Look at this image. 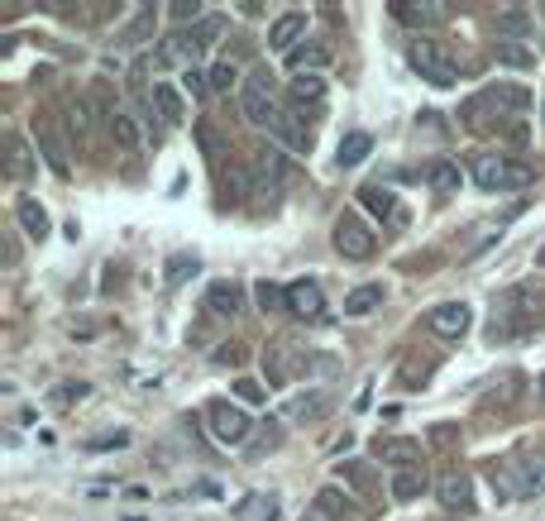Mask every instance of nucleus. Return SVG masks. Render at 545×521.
Listing matches in <instances>:
<instances>
[{
	"instance_id": "nucleus-21",
	"label": "nucleus",
	"mask_w": 545,
	"mask_h": 521,
	"mask_svg": "<svg viewBox=\"0 0 545 521\" xmlns=\"http://www.w3.org/2000/svg\"><path fill=\"white\" fill-rule=\"evenodd\" d=\"M106 130H110V139H115V149L120 153H139V144H144V134H139V125H134V115L130 110H110L106 115Z\"/></svg>"
},
{
	"instance_id": "nucleus-12",
	"label": "nucleus",
	"mask_w": 545,
	"mask_h": 521,
	"mask_svg": "<svg viewBox=\"0 0 545 521\" xmlns=\"http://www.w3.org/2000/svg\"><path fill=\"white\" fill-rule=\"evenodd\" d=\"M287 311H292V316H302V321H316V316L326 311V292H321V283L302 278V283L287 287Z\"/></svg>"
},
{
	"instance_id": "nucleus-20",
	"label": "nucleus",
	"mask_w": 545,
	"mask_h": 521,
	"mask_svg": "<svg viewBox=\"0 0 545 521\" xmlns=\"http://www.w3.org/2000/svg\"><path fill=\"white\" fill-rule=\"evenodd\" d=\"M283 153H273V149H263L254 153V187H259V196H278V187H283Z\"/></svg>"
},
{
	"instance_id": "nucleus-23",
	"label": "nucleus",
	"mask_w": 545,
	"mask_h": 521,
	"mask_svg": "<svg viewBox=\"0 0 545 521\" xmlns=\"http://www.w3.org/2000/svg\"><path fill=\"white\" fill-rule=\"evenodd\" d=\"M220 192L225 201H244V196H254V168H244V163H230V168H220Z\"/></svg>"
},
{
	"instance_id": "nucleus-22",
	"label": "nucleus",
	"mask_w": 545,
	"mask_h": 521,
	"mask_svg": "<svg viewBox=\"0 0 545 521\" xmlns=\"http://www.w3.org/2000/svg\"><path fill=\"white\" fill-rule=\"evenodd\" d=\"M153 110H158V120L163 125H182V115H187V101H182V91L173 82H153Z\"/></svg>"
},
{
	"instance_id": "nucleus-28",
	"label": "nucleus",
	"mask_w": 545,
	"mask_h": 521,
	"mask_svg": "<svg viewBox=\"0 0 545 521\" xmlns=\"http://www.w3.org/2000/svg\"><path fill=\"white\" fill-rule=\"evenodd\" d=\"M192 134H197V149L206 153L211 163H225V158H230V144H225V134H220L211 120H197V130Z\"/></svg>"
},
{
	"instance_id": "nucleus-29",
	"label": "nucleus",
	"mask_w": 545,
	"mask_h": 521,
	"mask_svg": "<svg viewBox=\"0 0 545 521\" xmlns=\"http://www.w3.org/2000/svg\"><path fill=\"white\" fill-rule=\"evenodd\" d=\"M326 412H330L326 392H306V397H292V402H287V416H292V421H321Z\"/></svg>"
},
{
	"instance_id": "nucleus-6",
	"label": "nucleus",
	"mask_w": 545,
	"mask_h": 521,
	"mask_svg": "<svg viewBox=\"0 0 545 521\" xmlns=\"http://www.w3.org/2000/svg\"><path fill=\"white\" fill-rule=\"evenodd\" d=\"M34 144H39V158L48 163V173L53 177H72V153H67V144H63V134H58V125L53 120H34Z\"/></svg>"
},
{
	"instance_id": "nucleus-30",
	"label": "nucleus",
	"mask_w": 545,
	"mask_h": 521,
	"mask_svg": "<svg viewBox=\"0 0 545 521\" xmlns=\"http://www.w3.org/2000/svg\"><path fill=\"white\" fill-rule=\"evenodd\" d=\"M5 153H10V158H5V173L15 177V182H24V177L34 173V158H29V144H24L20 134H10V139H5Z\"/></svg>"
},
{
	"instance_id": "nucleus-17",
	"label": "nucleus",
	"mask_w": 545,
	"mask_h": 521,
	"mask_svg": "<svg viewBox=\"0 0 545 521\" xmlns=\"http://www.w3.org/2000/svg\"><path fill=\"white\" fill-rule=\"evenodd\" d=\"M302 34H306V15L302 10H287V15H278L273 29H268V48H273V53H292Z\"/></svg>"
},
{
	"instance_id": "nucleus-4",
	"label": "nucleus",
	"mask_w": 545,
	"mask_h": 521,
	"mask_svg": "<svg viewBox=\"0 0 545 521\" xmlns=\"http://www.w3.org/2000/svg\"><path fill=\"white\" fill-rule=\"evenodd\" d=\"M330 239H335V249H340L349 263L373 259V249H378L373 230L359 216H354V211H340V216H335V235H330Z\"/></svg>"
},
{
	"instance_id": "nucleus-26",
	"label": "nucleus",
	"mask_w": 545,
	"mask_h": 521,
	"mask_svg": "<svg viewBox=\"0 0 545 521\" xmlns=\"http://www.w3.org/2000/svg\"><path fill=\"white\" fill-rule=\"evenodd\" d=\"M321 101H326V82H321V77H297V82L287 87V106H297V110L311 106L316 110Z\"/></svg>"
},
{
	"instance_id": "nucleus-50",
	"label": "nucleus",
	"mask_w": 545,
	"mask_h": 521,
	"mask_svg": "<svg viewBox=\"0 0 545 521\" xmlns=\"http://www.w3.org/2000/svg\"><path fill=\"white\" fill-rule=\"evenodd\" d=\"M20 263V244H15V235H5V268H15Z\"/></svg>"
},
{
	"instance_id": "nucleus-53",
	"label": "nucleus",
	"mask_w": 545,
	"mask_h": 521,
	"mask_svg": "<svg viewBox=\"0 0 545 521\" xmlns=\"http://www.w3.org/2000/svg\"><path fill=\"white\" fill-rule=\"evenodd\" d=\"M541 397H545V383H541Z\"/></svg>"
},
{
	"instance_id": "nucleus-32",
	"label": "nucleus",
	"mask_w": 545,
	"mask_h": 521,
	"mask_svg": "<svg viewBox=\"0 0 545 521\" xmlns=\"http://www.w3.org/2000/svg\"><path fill=\"white\" fill-rule=\"evenodd\" d=\"M153 24H158V15H153V5H144V10H139V15L125 24V29H115V44L130 48V44H139V39H149Z\"/></svg>"
},
{
	"instance_id": "nucleus-46",
	"label": "nucleus",
	"mask_w": 545,
	"mask_h": 521,
	"mask_svg": "<svg viewBox=\"0 0 545 521\" xmlns=\"http://www.w3.org/2000/svg\"><path fill=\"white\" fill-rule=\"evenodd\" d=\"M278 445H283V431H278V426H273V431H263L259 440H254V445H249V450H254V455H268V450H278Z\"/></svg>"
},
{
	"instance_id": "nucleus-11",
	"label": "nucleus",
	"mask_w": 545,
	"mask_h": 521,
	"mask_svg": "<svg viewBox=\"0 0 545 521\" xmlns=\"http://www.w3.org/2000/svg\"><path fill=\"white\" fill-rule=\"evenodd\" d=\"M273 134H278L292 153H311V144H316V134H311V125H306V110H297V106H287L283 115H278Z\"/></svg>"
},
{
	"instance_id": "nucleus-33",
	"label": "nucleus",
	"mask_w": 545,
	"mask_h": 521,
	"mask_svg": "<svg viewBox=\"0 0 545 521\" xmlns=\"http://www.w3.org/2000/svg\"><path fill=\"white\" fill-rule=\"evenodd\" d=\"M197 53H192V44L182 39V34H173V39H163V44L153 48V67H177V63H192Z\"/></svg>"
},
{
	"instance_id": "nucleus-5",
	"label": "nucleus",
	"mask_w": 545,
	"mask_h": 521,
	"mask_svg": "<svg viewBox=\"0 0 545 521\" xmlns=\"http://www.w3.org/2000/svg\"><path fill=\"white\" fill-rule=\"evenodd\" d=\"M206 421H211V435H216L220 445H249V435H254V421L244 416V407L220 402V397L206 407Z\"/></svg>"
},
{
	"instance_id": "nucleus-52",
	"label": "nucleus",
	"mask_w": 545,
	"mask_h": 521,
	"mask_svg": "<svg viewBox=\"0 0 545 521\" xmlns=\"http://www.w3.org/2000/svg\"><path fill=\"white\" fill-rule=\"evenodd\" d=\"M536 268H545V244H541V249H536Z\"/></svg>"
},
{
	"instance_id": "nucleus-42",
	"label": "nucleus",
	"mask_w": 545,
	"mask_h": 521,
	"mask_svg": "<svg viewBox=\"0 0 545 521\" xmlns=\"http://www.w3.org/2000/svg\"><path fill=\"white\" fill-rule=\"evenodd\" d=\"M206 77H211V91H230V82H235V77H240V67L230 63V58H220V63L211 67V72H206Z\"/></svg>"
},
{
	"instance_id": "nucleus-10",
	"label": "nucleus",
	"mask_w": 545,
	"mask_h": 521,
	"mask_svg": "<svg viewBox=\"0 0 545 521\" xmlns=\"http://www.w3.org/2000/svg\"><path fill=\"white\" fill-rule=\"evenodd\" d=\"M373 455L383 459V464H393L397 474H407L421 464V440H407V435H383L378 445H373Z\"/></svg>"
},
{
	"instance_id": "nucleus-15",
	"label": "nucleus",
	"mask_w": 545,
	"mask_h": 521,
	"mask_svg": "<svg viewBox=\"0 0 545 521\" xmlns=\"http://www.w3.org/2000/svg\"><path fill=\"white\" fill-rule=\"evenodd\" d=\"M206 311L211 316H240L244 311V287L235 283V278H220V283H211V292H206Z\"/></svg>"
},
{
	"instance_id": "nucleus-3",
	"label": "nucleus",
	"mask_w": 545,
	"mask_h": 521,
	"mask_svg": "<svg viewBox=\"0 0 545 521\" xmlns=\"http://www.w3.org/2000/svg\"><path fill=\"white\" fill-rule=\"evenodd\" d=\"M273 82H278V77H273L268 67H254V72H249V82H244V91H240V106H244V120H249V125H268V130L278 125L283 110H278V87H273Z\"/></svg>"
},
{
	"instance_id": "nucleus-24",
	"label": "nucleus",
	"mask_w": 545,
	"mask_h": 521,
	"mask_svg": "<svg viewBox=\"0 0 545 521\" xmlns=\"http://www.w3.org/2000/svg\"><path fill=\"white\" fill-rule=\"evenodd\" d=\"M369 153H373V134L369 130H349L345 139H340V149H335V163H340V168H359Z\"/></svg>"
},
{
	"instance_id": "nucleus-54",
	"label": "nucleus",
	"mask_w": 545,
	"mask_h": 521,
	"mask_svg": "<svg viewBox=\"0 0 545 521\" xmlns=\"http://www.w3.org/2000/svg\"><path fill=\"white\" fill-rule=\"evenodd\" d=\"M541 15H545V5H541Z\"/></svg>"
},
{
	"instance_id": "nucleus-36",
	"label": "nucleus",
	"mask_w": 545,
	"mask_h": 521,
	"mask_svg": "<svg viewBox=\"0 0 545 521\" xmlns=\"http://www.w3.org/2000/svg\"><path fill=\"white\" fill-rule=\"evenodd\" d=\"M254 302H259V311H268V316H278V311H287V287L278 283H254Z\"/></svg>"
},
{
	"instance_id": "nucleus-40",
	"label": "nucleus",
	"mask_w": 545,
	"mask_h": 521,
	"mask_svg": "<svg viewBox=\"0 0 545 521\" xmlns=\"http://www.w3.org/2000/svg\"><path fill=\"white\" fill-rule=\"evenodd\" d=\"M235 517H240V521H278V507H273V498H259V493H254V498L240 502V512H235Z\"/></svg>"
},
{
	"instance_id": "nucleus-16",
	"label": "nucleus",
	"mask_w": 545,
	"mask_h": 521,
	"mask_svg": "<svg viewBox=\"0 0 545 521\" xmlns=\"http://www.w3.org/2000/svg\"><path fill=\"white\" fill-rule=\"evenodd\" d=\"M287 67L297 72V77H316L321 67H330V48L321 39H302V44L287 53Z\"/></svg>"
},
{
	"instance_id": "nucleus-35",
	"label": "nucleus",
	"mask_w": 545,
	"mask_h": 521,
	"mask_svg": "<svg viewBox=\"0 0 545 521\" xmlns=\"http://www.w3.org/2000/svg\"><path fill=\"white\" fill-rule=\"evenodd\" d=\"M488 96H493V106L498 110H512V115L531 106V91L517 87V82H498V87H488Z\"/></svg>"
},
{
	"instance_id": "nucleus-2",
	"label": "nucleus",
	"mask_w": 545,
	"mask_h": 521,
	"mask_svg": "<svg viewBox=\"0 0 545 521\" xmlns=\"http://www.w3.org/2000/svg\"><path fill=\"white\" fill-rule=\"evenodd\" d=\"M407 63L421 72V82H431V87H455L459 82V63L450 44H440V39H421L416 34V44L407 48Z\"/></svg>"
},
{
	"instance_id": "nucleus-49",
	"label": "nucleus",
	"mask_w": 545,
	"mask_h": 521,
	"mask_svg": "<svg viewBox=\"0 0 545 521\" xmlns=\"http://www.w3.org/2000/svg\"><path fill=\"white\" fill-rule=\"evenodd\" d=\"M431 440H436V445H455V440H459V431H455V426H445V421H440L436 431H431Z\"/></svg>"
},
{
	"instance_id": "nucleus-45",
	"label": "nucleus",
	"mask_w": 545,
	"mask_h": 521,
	"mask_svg": "<svg viewBox=\"0 0 545 521\" xmlns=\"http://www.w3.org/2000/svg\"><path fill=\"white\" fill-rule=\"evenodd\" d=\"M168 20H177V24H187V20H192V24H201V20H206V15H201V5H197V0H177L173 10H168Z\"/></svg>"
},
{
	"instance_id": "nucleus-43",
	"label": "nucleus",
	"mask_w": 545,
	"mask_h": 521,
	"mask_svg": "<svg viewBox=\"0 0 545 521\" xmlns=\"http://www.w3.org/2000/svg\"><path fill=\"white\" fill-rule=\"evenodd\" d=\"M187 273H197V254H177V259H168V283H187Z\"/></svg>"
},
{
	"instance_id": "nucleus-34",
	"label": "nucleus",
	"mask_w": 545,
	"mask_h": 521,
	"mask_svg": "<svg viewBox=\"0 0 545 521\" xmlns=\"http://www.w3.org/2000/svg\"><path fill=\"white\" fill-rule=\"evenodd\" d=\"M383 306V287L378 283H364V287H354L345 297V316H369V311H378Z\"/></svg>"
},
{
	"instance_id": "nucleus-25",
	"label": "nucleus",
	"mask_w": 545,
	"mask_h": 521,
	"mask_svg": "<svg viewBox=\"0 0 545 521\" xmlns=\"http://www.w3.org/2000/svg\"><path fill=\"white\" fill-rule=\"evenodd\" d=\"M15 220H20V230L29 239H48V211L34 196H20V201H15Z\"/></svg>"
},
{
	"instance_id": "nucleus-39",
	"label": "nucleus",
	"mask_w": 545,
	"mask_h": 521,
	"mask_svg": "<svg viewBox=\"0 0 545 521\" xmlns=\"http://www.w3.org/2000/svg\"><path fill=\"white\" fill-rule=\"evenodd\" d=\"M421 493H426V474H421V469H407V474L393 478V498L397 502H412V498H421Z\"/></svg>"
},
{
	"instance_id": "nucleus-37",
	"label": "nucleus",
	"mask_w": 545,
	"mask_h": 521,
	"mask_svg": "<svg viewBox=\"0 0 545 521\" xmlns=\"http://www.w3.org/2000/svg\"><path fill=\"white\" fill-rule=\"evenodd\" d=\"M316 512H321L326 521H345L349 517V498L340 493V488H321V493H316Z\"/></svg>"
},
{
	"instance_id": "nucleus-55",
	"label": "nucleus",
	"mask_w": 545,
	"mask_h": 521,
	"mask_svg": "<svg viewBox=\"0 0 545 521\" xmlns=\"http://www.w3.org/2000/svg\"><path fill=\"white\" fill-rule=\"evenodd\" d=\"M541 115H545V106H541Z\"/></svg>"
},
{
	"instance_id": "nucleus-47",
	"label": "nucleus",
	"mask_w": 545,
	"mask_h": 521,
	"mask_svg": "<svg viewBox=\"0 0 545 521\" xmlns=\"http://www.w3.org/2000/svg\"><path fill=\"white\" fill-rule=\"evenodd\" d=\"M182 82H187V91H192V96H206V91H211V77H206V72H197V67H187V77H182Z\"/></svg>"
},
{
	"instance_id": "nucleus-7",
	"label": "nucleus",
	"mask_w": 545,
	"mask_h": 521,
	"mask_svg": "<svg viewBox=\"0 0 545 521\" xmlns=\"http://www.w3.org/2000/svg\"><path fill=\"white\" fill-rule=\"evenodd\" d=\"M302 349L292 345V340H273V345L263 349V378H268V388H283L292 373L302 369Z\"/></svg>"
},
{
	"instance_id": "nucleus-41",
	"label": "nucleus",
	"mask_w": 545,
	"mask_h": 521,
	"mask_svg": "<svg viewBox=\"0 0 545 521\" xmlns=\"http://www.w3.org/2000/svg\"><path fill=\"white\" fill-rule=\"evenodd\" d=\"M235 397L249 402V407H259V402H268V388H263L259 378H235Z\"/></svg>"
},
{
	"instance_id": "nucleus-48",
	"label": "nucleus",
	"mask_w": 545,
	"mask_h": 521,
	"mask_svg": "<svg viewBox=\"0 0 545 521\" xmlns=\"http://www.w3.org/2000/svg\"><path fill=\"white\" fill-rule=\"evenodd\" d=\"M216 364H230V369H240V364H244V345H220Z\"/></svg>"
},
{
	"instance_id": "nucleus-9",
	"label": "nucleus",
	"mask_w": 545,
	"mask_h": 521,
	"mask_svg": "<svg viewBox=\"0 0 545 521\" xmlns=\"http://www.w3.org/2000/svg\"><path fill=\"white\" fill-rule=\"evenodd\" d=\"M469 306L464 302H440L426 311V326H431V335H440V340H459L464 330H469Z\"/></svg>"
},
{
	"instance_id": "nucleus-18",
	"label": "nucleus",
	"mask_w": 545,
	"mask_h": 521,
	"mask_svg": "<svg viewBox=\"0 0 545 521\" xmlns=\"http://www.w3.org/2000/svg\"><path fill=\"white\" fill-rule=\"evenodd\" d=\"M393 20L407 24V29H440L445 10L440 5H416V0H393Z\"/></svg>"
},
{
	"instance_id": "nucleus-19",
	"label": "nucleus",
	"mask_w": 545,
	"mask_h": 521,
	"mask_svg": "<svg viewBox=\"0 0 545 521\" xmlns=\"http://www.w3.org/2000/svg\"><path fill=\"white\" fill-rule=\"evenodd\" d=\"M459 120H464L474 134H483V130H493V120H502V110L493 106V96H488V91H479V96H469V101L459 106Z\"/></svg>"
},
{
	"instance_id": "nucleus-14",
	"label": "nucleus",
	"mask_w": 545,
	"mask_h": 521,
	"mask_svg": "<svg viewBox=\"0 0 545 521\" xmlns=\"http://www.w3.org/2000/svg\"><path fill=\"white\" fill-rule=\"evenodd\" d=\"M335 478L345 483V488H354L359 498H378V469H373L369 459H345V464H335Z\"/></svg>"
},
{
	"instance_id": "nucleus-8",
	"label": "nucleus",
	"mask_w": 545,
	"mask_h": 521,
	"mask_svg": "<svg viewBox=\"0 0 545 521\" xmlns=\"http://www.w3.org/2000/svg\"><path fill=\"white\" fill-rule=\"evenodd\" d=\"M436 498L445 512H459V517H464V512L474 507V483H469L464 469H445V474L436 478Z\"/></svg>"
},
{
	"instance_id": "nucleus-13",
	"label": "nucleus",
	"mask_w": 545,
	"mask_h": 521,
	"mask_svg": "<svg viewBox=\"0 0 545 521\" xmlns=\"http://www.w3.org/2000/svg\"><path fill=\"white\" fill-rule=\"evenodd\" d=\"M488 483H493L498 502H517V498H526L522 464H512V459H493V464H488Z\"/></svg>"
},
{
	"instance_id": "nucleus-51",
	"label": "nucleus",
	"mask_w": 545,
	"mask_h": 521,
	"mask_svg": "<svg viewBox=\"0 0 545 521\" xmlns=\"http://www.w3.org/2000/svg\"><path fill=\"white\" fill-rule=\"evenodd\" d=\"M302 521H326V517H321V512H316V507H311V512H306Z\"/></svg>"
},
{
	"instance_id": "nucleus-44",
	"label": "nucleus",
	"mask_w": 545,
	"mask_h": 521,
	"mask_svg": "<svg viewBox=\"0 0 545 521\" xmlns=\"http://www.w3.org/2000/svg\"><path fill=\"white\" fill-rule=\"evenodd\" d=\"M526 10H502L498 15V34H526Z\"/></svg>"
},
{
	"instance_id": "nucleus-1",
	"label": "nucleus",
	"mask_w": 545,
	"mask_h": 521,
	"mask_svg": "<svg viewBox=\"0 0 545 521\" xmlns=\"http://www.w3.org/2000/svg\"><path fill=\"white\" fill-rule=\"evenodd\" d=\"M469 177L479 182L483 192H517L531 182V163H517V158H502V153H474L469 158Z\"/></svg>"
},
{
	"instance_id": "nucleus-31",
	"label": "nucleus",
	"mask_w": 545,
	"mask_h": 521,
	"mask_svg": "<svg viewBox=\"0 0 545 521\" xmlns=\"http://www.w3.org/2000/svg\"><path fill=\"white\" fill-rule=\"evenodd\" d=\"M426 182H431L436 196H455L459 192V163H450V158L431 163V168H426Z\"/></svg>"
},
{
	"instance_id": "nucleus-27",
	"label": "nucleus",
	"mask_w": 545,
	"mask_h": 521,
	"mask_svg": "<svg viewBox=\"0 0 545 521\" xmlns=\"http://www.w3.org/2000/svg\"><path fill=\"white\" fill-rule=\"evenodd\" d=\"M359 201H364V211H373V216L393 220L397 216V196L383 187V182H369V187H359Z\"/></svg>"
},
{
	"instance_id": "nucleus-38",
	"label": "nucleus",
	"mask_w": 545,
	"mask_h": 521,
	"mask_svg": "<svg viewBox=\"0 0 545 521\" xmlns=\"http://www.w3.org/2000/svg\"><path fill=\"white\" fill-rule=\"evenodd\" d=\"M493 58H498L502 67H517V72H526V67L536 63V58H531V48H522L517 39H502V44L493 48Z\"/></svg>"
}]
</instances>
